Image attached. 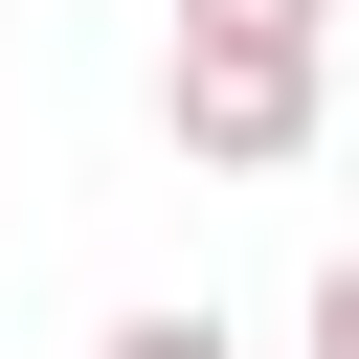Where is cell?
Segmentation results:
<instances>
[{"mask_svg":"<svg viewBox=\"0 0 359 359\" xmlns=\"http://www.w3.org/2000/svg\"><path fill=\"white\" fill-rule=\"evenodd\" d=\"M292 337H314V359H359V247H337V269L292 292Z\"/></svg>","mask_w":359,"mask_h":359,"instance_id":"obj_3","label":"cell"},{"mask_svg":"<svg viewBox=\"0 0 359 359\" xmlns=\"http://www.w3.org/2000/svg\"><path fill=\"white\" fill-rule=\"evenodd\" d=\"M90 359H247V314H202V292H157V314H112Z\"/></svg>","mask_w":359,"mask_h":359,"instance_id":"obj_2","label":"cell"},{"mask_svg":"<svg viewBox=\"0 0 359 359\" xmlns=\"http://www.w3.org/2000/svg\"><path fill=\"white\" fill-rule=\"evenodd\" d=\"M337 135V0H180L157 45V157L180 180H292Z\"/></svg>","mask_w":359,"mask_h":359,"instance_id":"obj_1","label":"cell"}]
</instances>
